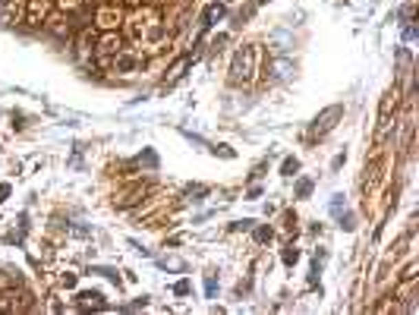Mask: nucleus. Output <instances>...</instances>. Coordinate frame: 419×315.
I'll return each mask as SVG.
<instances>
[{
  "label": "nucleus",
  "mask_w": 419,
  "mask_h": 315,
  "mask_svg": "<svg viewBox=\"0 0 419 315\" xmlns=\"http://www.w3.org/2000/svg\"><path fill=\"white\" fill-rule=\"evenodd\" d=\"M259 73V47L246 45L233 54V63H230V83L233 85H249Z\"/></svg>",
  "instance_id": "1"
},
{
  "label": "nucleus",
  "mask_w": 419,
  "mask_h": 315,
  "mask_svg": "<svg viewBox=\"0 0 419 315\" xmlns=\"http://www.w3.org/2000/svg\"><path fill=\"white\" fill-rule=\"evenodd\" d=\"M129 32L136 38H149V41H164V25H161V13L155 7H145L139 13L129 16Z\"/></svg>",
  "instance_id": "2"
},
{
  "label": "nucleus",
  "mask_w": 419,
  "mask_h": 315,
  "mask_svg": "<svg viewBox=\"0 0 419 315\" xmlns=\"http://www.w3.org/2000/svg\"><path fill=\"white\" fill-rule=\"evenodd\" d=\"M25 309H32V296L25 290L0 293V312H25Z\"/></svg>",
  "instance_id": "3"
},
{
  "label": "nucleus",
  "mask_w": 419,
  "mask_h": 315,
  "mask_svg": "<svg viewBox=\"0 0 419 315\" xmlns=\"http://www.w3.org/2000/svg\"><path fill=\"white\" fill-rule=\"evenodd\" d=\"M95 23L101 25V29H117L120 23H123V10L117 7V3H105V7L95 10Z\"/></svg>",
  "instance_id": "4"
},
{
  "label": "nucleus",
  "mask_w": 419,
  "mask_h": 315,
  "mask_svg": "<svg viewBox=\"0 0 419 315\" xmlns=\"http://www.w3.org/2000/svg\"><path fill=\"white\" fill-rule=\"evenodd\" d=\"M123 47V38L117 35V29H107L101 38H95V51L98 57H114V54Z\"/></svg>",
  "instance_id": "5"
},
{
  "label": "nucleus",
  "mask_w": 419,
  "mask_h": 315,
  "mask_svg": "<svg viewBox=\"0 0 419 315\" xmlns=\"http://www.w3.org/2000/svg\"><path fill=\"white\" fill-rule=\"evenodd\" d=\"M54 0H25V19H29L32 25H41L47 19V13H51Z\"/></svg>",
  "instance_id": "6"
},
{
  "label": "nucleus",
  "mask_w": 419,
  "mask_h": 315,
  "mask_svg": "<svg viewBox=\"0 0 419 315\" xmlns=\"http://www.w3.org/2000/svg\"><path fill=\"white\" fill-rule=\"evenodd\" d=\"M344 117V107L341 105H331L328 111H322L319 117H315V123H312V133H328V129H334V123Z\"/></svg>",
  "instance_id": "7"
},
{
  "label": "nucleus",
  "mask_w": 419,
  "mask_h": 315,
  "mask_svg": "<svg viewBox=\"0 0 419 315\" xmlns=\"http://www.w3.org/2000/svg\"><path fill=\"white\" fill-rule=\"evenodd\" d=\"M139 63H142V54L127 51V47H120V51L114 54V69H117V73H133Z\"/></svg>",
  "instance_id": "8"
},
{
  "label": "nucleus",
  "mask_w": 419,
  "mask_h": 315,
  "mask_svg": "<svg viewBox=\"0 0 419 315\" xmlns=\"http://www.w3.org/2000/svg\"><path fill=\"white\" fill-rule=\"evenodd\" d=\"M45 25H47V32H54L57 38H69V32H73V25H69L67 19H57V16H47Z\"/></svg>",
  "instance_id": "9"
},
{
  "label": "nucleus",
  "mask_w": 419,
  "mask_h": 315,
  "mask_svg": "<svg viewBox=\"0 0 419 315\" xmlns=\"http://www.w3.org/2000/svg\"><path fill=\"white\" fill-rule=\"evenodd\" d=\"M391 107H397V89H394V91H388V95H385V101H382V113H378V123H382V129L388 127Z\"/></svg>",
  "instance_id": "10"
},
{
  "label": "nucleus",
  "mask_w": 419,
  "mask_h": 315,
  "mask_svg": "<svg viewBox=\"0 0 419 315\" xmlns=\"http://www.w3.org/2000/svg\"><path fill=\"white\" fill-rule=\"evenodd\" d=\"M79 306L83 309H105L107 303L101 300V293H79Z\"/></svg>",
  "instance_id": "11"
},
{
  "label": "nucleus",
  "mask_w": 419,
  "mask_h": 315,
  "mask_svg": "<svg viewBox=\"0 0 419 315\" xmlns=\"http://www.w3.org/2000/svg\"><path fill=\"white\" fill-rule=\"evenodd\" d=\"M221 16H224V7H221V3H211V7L205 10V16H202V29H211L215 19H221Z\"/></svg>",
  "instance_id": "12"
},
{
  "label": "nucleus",
  "mask_w": 419,
  "mask_h": 315,
  "mask_svg": "<svg viewBox=\"0 0 419 315\" xmlns=\"http://www.w3.org/2000/svg\"><path fill=\"white\" fill-rule=\"evenodd\" d=\"M54 7H60L63 13H79L85 7V0H54Z\"/></svg>",
  "instance_id": "13"
},
{
  "label": "nucleus",
  "mask_w": 419,
  "mask_h": 315,
  "mask_svg": "<svg viewBox=\"0 0 419 315\" xmlns=\"http://www.w3.org/2000/svg\"><path fill=\"white\" fill-rule=\"evenodd\" d=\"M186 67H189V57H180V61L171 67V76H167V79H171V83H173V79H180V76H183V69H186Z\"/></svg>",
  "instance_id": "14"
},
{
  "label": "nucleus",
  "mask_w": 419,
  "mask_h": 315,
  "mask_svg": "<svg viewBox=\"0 0 419 315\" xmlns=\"http://www.w3.org/2000/svg\"><path fill=\"white\" fill-rule=\"evenodd\" d=\"M281 171H284V177H293V173L299 171V161H297V158H287V161H284V167H281Z\"/></svg>",
  "instance_id": "15"
},
{
  "label": "nucleus",
  "mask_w": 419,
  "mask_h": 315,
  "mask_svg": "<svg viewBox=\"0 0 419 315\" xmlns=\"http://www.w3.org/2000/svg\"><path fill=\"white\" fill-rule=\"evenodd\" d=\"M309 189H312V180H299L297 195H299V199H306V195H309Z\"/></svg>",
  "instance_id": "16"
},
{
  "label": "nucleus",
  "mask_w": 419,
  "mask_h": 315,
  "mask_svg": "<svg viewBox=\"0 0 419 315\" xmlns=\"http://www.w3.org/2000/svg\"><path fill=\"white\" fill-rule=\"evenodd\" d=\"M297 259H299V252H297V249H293V246H287V252H284V262H287V265H293V262H297Z\"/></svg>",
  "instance_id": "17"
},
{
  "label": "nucleus",
  "mask_w": 419,
  "mask_h": 315,
  "mask_svg": "<svg viewBox=\"0 0 419 315\" xmlns=\"http://www.w3.org/2000/svg\"><path fill=\"white\" fill-rule=\"evenodd\" d=\"M255 240H259V243L271 240V230H268V227H259V230H255Z\"/></svg>",
  "instance_id": "18"
},
{
  "label": "nucleus",
  "mask_w": 419,
  "mask_h": 315,
  "mask_svg": "<svg viewBox=\"0 0 419 315\" xmlns=\"http://www.w3.org/2000/svg\"><path fill=\"white\" fill-rule=\"evenodd\" d=\"M173 290H177V293H180V296H183V293H189V281H180V284H177V287H173Z\"/></svg>",
  "instance_id": "19"
},
{
  "label": "nucleus",
  "mask_w": 419,
  "mask_h": 315,
  "mask_svg": "<svg viewBox=\"0 0 419 315\" xmlns=\"http://www.w3.org/2000/svg\"><path fill=\"white\" fill-rule=\"evenodd\" d=\"M205 290H208V296H215V293H217V281L208 278V287H205Z\"/></svg>",
  "instance_id": "20"
},
{
  "label": "nucleus",
  "mask_w": 419,
  "mask_h": 315,
  "mask_svg": "<svg viewBox=\"0 0 419 315\" xmlns=\"http://www.w3.org/2000/svg\"><path fill=\"white\" fill-rule=\"evenodd\" d=\"M63 284H67V287H76V274H63Z\"/></svg>",
  "instance_id": "21"
},
{
  "label": "nucleus",
  "mask_w": 419,
  "mask_h": 315,
  "mask_svg": "<svg viewBox=\"0 0 419 315\" xmlns=\"http://www.w3.org/2000/svg\"><path fill=\"white\" fill-rule=\"evenodd\" d=\"M10 193V186H0V202H3V195Z\"/></svg>",
  "instance_id": "22"
}]
</instances>
